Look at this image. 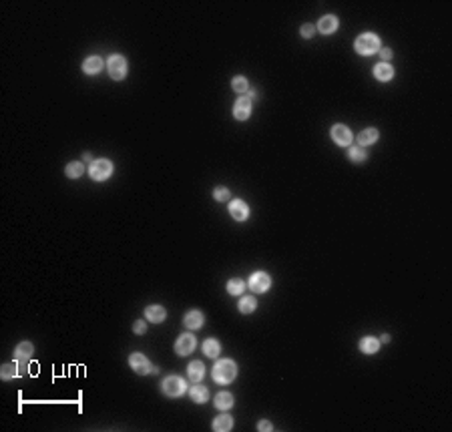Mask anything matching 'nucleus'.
<instances>
[{"instance_id":"obj_1","label":"nucleus","mask_w":452,"mask_h":432,"mask_svg":"<svg viewBox=\"0 0 452 432\" xmlns=\"http://www.w3.org/2000/svg\"><path fill=\"white\" fill-rule=\"evenodd\" d=\"M237 376V366L233 360H219L213 366V380L217 384H231Z\"/></svg>"},{"instance_id":"obj_2","label":"nucleus","mask_w":452,"mask_h":432,"mask_svg":"<svg viewBox=\"0 0 452 432\" xmlns=\"http://www.w3.org/2000/svg\"><path fill=\"white\" fill-rule=\"evenodd\" d=\"M354 49H356V53H358V55L370 57V55L378 53L382 47H380V39H378L376 35H372V33H364V35H360V37L356 39Z\"/></svg>"},{"instance_id":"obj_3","label":"nucleus","mask_w":452,"mask_h":432,"mask_svg":"<svg viewBox=\"0 0 452 432\" xmlns=\"http://www.w3.org/2000/svg\"><path fill=\"white\" fill-rule=\"evenodd\" d=\"M89 175L93 181H107L113 175V163L109 159H95L89 165Z\"/></svg>"},{"instance_id":"obj_4","label":"nucleus","mask_w":452,"mask_h":432,"mask_svg":"<svg viewBox=\"0 0 452 432\" xmlns=\"http://www.w3.org/2000/svg\"><path fill=\"white\" fill-rule=\"evenodd\" d=\"M161 390L167 394V396H171V398H177V396H183L185 392H187V384H185V380L181 378V376H175V374H171V376H167L165 380H163V384H161Z\"/></svg>"},{"instance_id":"obj_5","label":"nucleus","mask_w":452,"mask_h":432,"mask_svg":"<svg viewBox=\"0 0 452 432\" xmlns=\"http://www.w3.org/2000/svg\"><path fill=\"white\" fill-rule=\"evenodd\" d=\"M107 71L111 75V79L115 81H123L127 77V61L123 55H113L107 61Z\"/></svg>"},{"instance_id":"obj_6","label":"nucleus","mask_w":452,"mask_h":432,"mask_svg":"<svg viewBox=\"0 0 452 432\" xmlns=\"http://www.w3.org/2000/svg\"><path fill=\"white\" fill-rule=\"evenodd\" d=\"M247 285H249V290H251V292H255V294H263V292H267V290H269V285H271V277H269V273H265V271H255V273H251V277H249Z\"/></svg>"},{"instance_id":"obj_7","label":"nucleus","mask_w":452,"mask_h":432,"mask_svg":"<svg viewBox=\"0 0 452 432\" xmlns=\"http://www.w3.org/2000/svg\"><path fill=\"white\" fill-rule=\"evenodd\" d=\"M330 135H332L334 143H336V145H340V147H350V145H352L354 135H352V131H350L346 125H340V123L334 125L332 131H330Z\"/></svg>"},{"instance_id":"obj_8","label":"nucleus","mask_w":452,"mask_h":432,"mask_svg":"<svg viewBox=\"0 0 452 432\" xmlns=\"http://www.w3.org/2000/svg\"><path fill=\"white\" fill-rule=\"evenodd\" d=\"M251 101L253 99L249 95H241L235 101V105H233V117L237 121H247L249 119V115H251Z\"/></svg>"},{"instance_id":"obj_9","label":"nucleus","mask_w":452,"mask_h":432,"mask_svg":"<svg viewBox=\"0 0 452 432\" xmlns=\"http://www.w3.org/2000/svg\"><path fill=\"white\" fill-rule=\"evenodd\" d=\"M195 346H197L195 336L187 332V334H181V336L177 338V342H175V352H177L179 356H189V354L195 350Z\"/></svg>"},{"instance_id":"obj_10","label":"nucleus","mask_w":452,"mask_h":432,"mask_svg":"<svg viewBox=\"0 0 452 432\" xmlns=\"http://www.w3.org/2000/svg\"><path fill=\"white\" fill-rule=\"evenodd\" d=\"M129 364H131V368H133L139 376H145V374H151V372H153V366H151V362L147 360V356H143V354H139V352L131 354Z\"/></svg>"},{"instance_id":"obj_11","label":"nucleus","mask_w":452,"mask_h":432,"mask_svg":"<svg viewBox=\"0 0 452 432\" xmlns=\"http://www.w3.org/2000/svg\"><path fill=\"white\" fill-rule=\"evenodd\" d=\"M229 213H231V217H233L235 221H245V219L249 217V207H247L245 201L233 199V201L229 203Z\"/></svg>"},{"instance_id":"obj_12","label":"nucleus","mask_w":452,"mask_h":432,"mask_svg":"<svg viewBox=\"0 0 452 432\" xmlns=\"http://www.w3.org/2000/svg\"><path fill=\"white\" fill-rule=\"evenodd\" d=\"M338 27H340V23H338V19H336L334 15H326V17H322L320 23H318V31H320L322 35H334V33L338 31Z\"/></svg>"},{"instance_id":"obj_13","label":"nucleus","mask_w":452,"mask_h":432,"mask_svg":"<svg viewBox=\"0 0 452 432\" xmlns=\"http://www.w3.org/2000/svg\"><path fill=\"white\" fill-rule=\"evenodd\" d=\"M203 322H205V318H203V314L199 310H189L185 314V320H183L187 330H199L203 326Z\"/></svg>"},{"instance_id":"obj_14","label":"nucleus","mask_w":452,"mask_h":432,"mask_svg":"<svg viewBox=\"0 0 452 432\" xmlns=\"http://www.w3.org/2000/svg\"><path fill=\"white\" fill-rule=\"evenodd\" d=\"M189 396H191V400L195 404H203V402L209 400V390H207V386H203L199 382H193V386L189 388Z\"/></svg>"},{"instance_id":"obj_15","label":"nucleus","mask_w":452,"mask_h":432,"mask_svg":"<svg viewBox=\"0 0 452 432\" xmlns=\"http://www.w3.org/2000/svg\"><path fill=\"white\" fill-rule=\"evenodd\" d=\"M378 137H380L378 129H374V127H368V129L360 131L356 139H358V143H360V147H368V145H374V143L378 141Z\"/></svg>"},{"instance_id":"obj_16","label":"nucleus","mask_w":452,"mask_h":432,"mask_svg":"<svg viewBox=\"0 0 452 432\" xmlns=\"http://www.w3.org/2000/svg\"><path fill=\"white\" fill-rule=\"evenodd\" d=\"M103 67H105L103 59L93 55V57H87V59H85V63H83V73H87V75H97V73L103 71Z\"/></svg>"},{"instance_id":"obj_17","label":"nucleus","mask_w":452,"mask_h":432,"mask_svg":"<svg viewBox=\"0 0 452 432\" xmlns=\"http://www.w3.org/2000/svg\"><path fill=\"white\" fill-rule=\"evenodd\" d=\"M145 316H147V320L149 322H153V324H161L165 318H167V312H165V308L163 306H149L147 310H145Z\"/></svg>"},{"instance_id":"obj_18","label":"nucleus","mask_w":452,"mask_h":432,"mask_svg":"<svg viewBox=\"0 0 452 432\" xmlns=\"http://www.w3.org/2000/svg\"><path fill=\"white\" fill-rule=\"evenodd\" d=\"M374 77H376L378 81H382V83H388V81L394 79V69H392L388 63H378V65L374 67Z\"/></svg>"},{"instance_id":"obj_19","label":"nucleus","mask_w":452,"mask_h":432,"mask_svg":"<svg viewBox=\"0 0 452 432\" xmlns=\"http://www.w3.org/2000/svg\"><path fill=\"white\" fill-rule=\"evenodd\" d=\"M187 376H189L193 382H201L203 376H205V366H203V362H199V360L189 362V366H187Z\"/></svg>"},{"instance_id":"obj_20","label":"nucleus","mask_w":452,"mask_h":432,"mask_svg":"<svg viewBox=\"0 0 452 432\" xmlns=\"http://www.w3.org/2000/svg\"><path fill=\"white\" fill-rule=\"evenodd\" d=\"M231 428H233V418H231L227 412L219 414V416L213 420V430H215V432H227V430H231Z\"/></svg>"},{"instance_id":"obj_21","label":"nucleus","mask_w":452,"mask_h":432,"mask_svg":"<svg viewBox=\"0 0 452 432\" xmlns=\"http://www.w3.org/2000/svg\"><path fill=\"white\" fill-rule=\"evenodd\" d=\"M380 340L378 338H374V336H366V338H362L360 340V350L364 352V354H376L378 350H380Z\"/></svg>"},{"instance_id":"obj_22","label":"nucleus","mask_w":452,"mask_h":432,"mask_svg":"<svg viewBox=\"0 0 452 432\" xmlns=\"http://www.w3.org/2000/svg\"><path fill=\"white\" fill-rule=\"evenodd\" d=\"M233 394H229V392H219L217 396H215V400H213V404H215V408L217 410H229L231 406H233Z\"/></svg>"},{"instance_id":"obj_23","label":"nucleus","mask_w":452,"mask_h":432,"mask_svg":"<svg viewBox=\"0 0 452 432\" xmlns=\"http://www.w3.org/2000/svg\"><path fill=\"white\" fill-rule=\"evenodd\" d=\"M33 354H35V346H33L31 342H21V344L15 348V358H17V360H29Z\"/></svg>"},{"instance_id":"obj_24","label":"nucleus","mask_w":452,"mask_h":432,"mask_svg":"<svg viewBox=\"0 0 452 432\" xmlns=\"http://www.w3.org/2000/svg\"><path fill=\"white\" fill-rule=\"evenodd\" d=\"M65 173H67L69 179H79V177H83V173H85V165H83L81 161H73V163L67 165Z\"/></svg>"},{"instance_id":"obj_25","label":"nucleus","mask_w":452,"mask_h":432,"mask_svg":"<svg viewBox=\"0 0 452 432\" xmlns=\"http://www.w3.org/2000/svg\"><path fill=\"white\" fill-rule=\"evenodd\" d=\"M239 312L241 314H253L255 312V308H257V300L255 298H249V296H243L241 300H239Z\"/></svg>"},{"instance_id":"obj_26","label":"nucleus","mask_w":452,"mask_h":432,"mask_svg":"<svg viewBox=\"0 0 452 432\" xmlns=\"http://www.w3.org/2000/svg\"><path fill=\"white\" fill-rule=\"evenodd\" d=\"M203 352H205V356H209V358H217L219 356V352H221V346H219V342L217 340H205V344H203Z\"/></svg>"},{"instance_id":"obj_27","label":"nucleus","mask_w":452,"mask_h":432,"mask_svg":"<svg viewBox=\"0 0 452 432\" xmlns=\"http://www.w3.org/2000/svg\"><path fill=\"white\" fill-rule=\"evenodd\" d=\"M243 290H245V283H243V279H229L227 281V292L231 294V296H243Z\"/></svg>"},{"instance_id":"obj_28","label":"nucleus","mask_w":452,"mask_h":432,"mask_svg":"<svg viewBox=\"0 0 452 432\" xmlns=\"http://www.w3.org/2000/svg\"><path fill=\"white\" fill-rule=\"evenodd\" d=\"M231 89H233V91H237L239 95H247V91H249V83H247V79H245V77H235V79L231 81Z\"/></svg>"},{"instance_id":"obj_29","label":"nucleus","mask_w":452,"mask_h":432,"mask_svg":"<svg viewBox=\"0 0 452 432\" xmlns=\"http://www.w3.org/2000/svg\"><path fill=\"white\" fill-rule=\"evenodd\" d=\"M348 155H350V159H352L354 163H364V161L368 159V153H366L362 147H350Z\"/></svg>"},{"instance_id":"obj_30","label":"nucleus","mask_w":452,"mask_h":432,"mask_svg":"<svg viewBox=\"0 0 452 432\" xmlns=\"http://www.w3.org/2000/svg\"><path fill=\"white\" fill-rule=\"evenodd\" d=\"M0 374H3V380H13V378H17V376L21 374V372H19V364H7V366H3Z\"/></svg>"},{"instance_id":"obj_31","label":"nucleus","mask_w":452,"mask_h":432,"mask_svg":"<svg viewBox=\"0 0 452 432\" xmlns=\"http://www.w3.org/2000/svg\"><path fill=\"white\" fill-rule=\"evenodd\" d=\"M213 197H215V201H227V199L231 197V193H229L227 187H217V189L213 191Z\"/></svg>"},{"instance_id":"obj_32","label":"nucleus","mask_w":452,"mask_h":432,"mask_svg":"<svg viewBox=\"0 0 452 432\" xmlns=\"http://www.w3.org/2000/svg\"><path fill=\"white\" fill-rule=\"evenodd\" d=\"M299 33H301V37H304V39H312L316 35V27L310 25V23L308 25H301V31Z\"/></svg>"},{"instance_id":"obj_33","label":"nucleus","mask_w":452,"mask_h":432,"mask_svg":"<svg viewBox=\"0 0 452 432\" xmlns=\"http://www.w3.org/2000/svg\"><path fill=\"white\" fill-rule=\"evenodd\" d=\"M378 53H380V59H382V63H388V61L392 59V51H390V49H380Z\"/></svg>"},{"instance_id":"obj_34","label":"nucleus","mask_w":452,"mask_h":432,"mask_svg":"<svg viewBox=\"0 0 452 432\" xmlns=\"http://www.w3.org/2000/svg\"><path fill=\"white\" fill-rule=\"evenodd\" d=\"M145 332H147V324L143 320L135 322V334H145Z\"/></svg>"},{"instance_id":"obj_35","label":"nucleus","mask_w":452,"mask_h":432,"mask_svg":"<svg viewBox=\"0 0 452 432\" xmlns=\"http://www.w3.org/2000/svg\"><path fill=\"white\" fill-rule=\"evenodd\" d=\"M257 430H263V432H269V430H273V426H271V422L269 420H261L259 424H257Z\"/></svg>"},{"instance_id":"obj_36","label":"nucleus","mask_w":452,"mask_h":432,"mask_svg":"<svg viewBox=\"0 0 452 432\" xmlns=\"http://www.w3.org/2000/svg\"><path fill=\"white\" fill-rule=\"evenodd\" d=\"M386 342H390V336H388V334H384V336L380 338V344H386Z\"/></svg>"},{"instance_id":"obj_37","label":"nucleus","mask_w":452,"mask_h":432,"mask_svg":"<svg viewBox=\"0 0 452 432\" xmlns=\"http://www.w3.org/2000/svg\"><path fill=\"white\" fill-rule=\"evenodd\" d=\"M85 161H91V163H93V157H91V153H85Z\"/></svg>"}]
</instances>
